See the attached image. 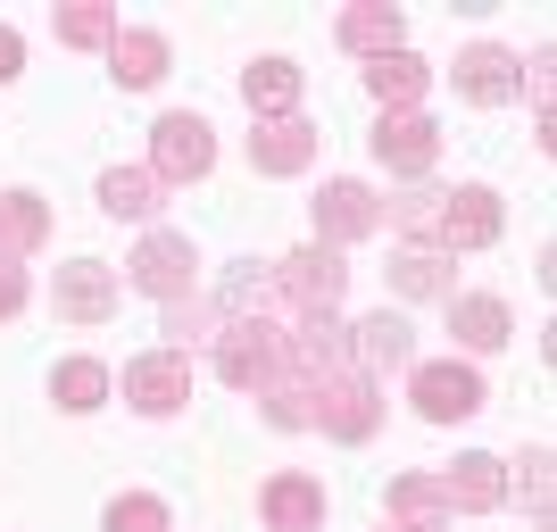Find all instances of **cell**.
I'll return each instance as SVG.
<instances>
[{
    "label": "cell",
    "mask_w": 557,
    "mask_h": 532,
    "mask_svg": "<svg viewBox=\"0 0 557 532\" xmlns=\"http://www.w3.org/2000/svg\"><path fill=\"white\" fill-rule=\"evenodd\" d=\"M191 267H200V258H191L184 233H150V242L134 250V267H125V275H134L150 300H191Z\"/></svg>",
    "instance_id": "cell-11"
},
{
    "label": "cell",
    "mask_w": 557,
    "mask_h": 532,
    "mask_svg": "<svg viewBox=\"0 0 557 532\" xmlns=\"http://www.w3.org/2000/svg\"><path fill=\"white\" fill-rule=\"evenodd\" d=\"M258 408H267V424H275V433H308V424H317V383L275 374V383L258 392Z\"/></svg>",
    "instance_id": "cell-29"
},
{
    "label": "cell",
    "mask_w": 557,
    "mask_h": 532,
    "mask_svg": "<svg viewBox=\"0 0 557 532\" xmlns=\"http://www.w3.org/2000/svg\"><path fill=\"white\" fill-rule=\"evenodd\" d=\"M275 342H283V367L300 374V383H325V374H349L358 367V349H349V324L342 317H292L275 324Z\"/></svg>",
    "instance_id": "cell-1"
},
{
    "label": "cell",
    "mask_w": 557,
    "mask_h": 532,
    "mask_svg": "<svg viewBox=\"0 0 557 532\" xmlns=\"http://www.w3.org/2000/svg\"><path fill=\"white\" fill-rule=\"evenodd\" d=\"M424 84H433V67H424V59H417L408 42H399L392 59H367V92L383 100V116H392V109H417V100H424Z\"/></svg>",
    "instance_id": "cell-21"
},
{
    "label": "cell",
    "mask_w": 557,
    "mask_h": 532,
    "mask_svg": "<svg viewBox=\"0 0 557 532\" xmlns=\"http://www.w3.org/2000/svg\"><path fill=\"white\" fill-rule=\"evenodd\" d=\"M383 516H392L399 532H433V524H449V499H442L433 474H399V483L383 491Z\"/></svg>",
    "instance_id": "cell-22"
},
{
    "label": "cell",
    "mask_w": 557,
    "mask_h": 532,
    "mask_svg": "<svg viewBox=\"0 0 557 532\" xmlns=\"http://www.w3.org/2000/svg\"><path fill=\"white\" fill-rule=\"evenodd\" d=\"M25 67V42H17V25H0V84Z\"/></svg>",
    "instance_id": "cell-35"
},
{
    "label": "cell",
    "mask_w": 557,
    "mask_h": 532,
    "mask_svg": "<svg viewBox=\"0 0 557 532\" xmlns=\"http://www.w3.org/2000/svg\"><path fill=\"white\" fill-rule=\"evenodd\" d=\"M209 166H216L209 116L175 109V116H159V125H150V175H159V184H200Z\"/></svg>",
    "instance_id": "cell-3"
},
{
    "label": "cell",
    "mask_w": 557,
    "mask_h": 532,
    "mask_svg": "<svg viewBox=\"0 0 557 532\" xmlns=\"http://www.w3.org/2000/svg\"><path fill=\"white\" fill-rule=\"evenodd\" d=\"M392 292H399V300H458L449 250H433V242H408V250H392Z\"/></svg>",
    "instance_id": "cell-18"
},
{
    "label": "cell",
    "mask_w": 557,
    "mask_h": 532,
    "mask_svg": "<svg viewBox=\"0 0 557 532\" xmlns=\"http://www.w3.org/2000/svg\"><path fill=\"white\" fill-rule=\"evenodd\" d=\"M258 516H267V532H325V483L317 474H275L258 491Z\"/></svg>",
    "instance_id": "cell-14"
},
{
    "label": "cell",
    "mask_w": 557,
    "mask_h": 532,
    "mask_svg": "<svg viewBox=\"0 0 557 532\" xmlns=\"http://www.w3.org/2000/svg\"><path fill=\"white\" fill-rule=\"evenodd\" d=\"M524 499H533V516H549V449L524 458Z\"/></svg>",
    "instance_id": "cell-33"
},
{
    "label": "cell",
    "mask_w": 557,
    "mask_h": 532,
    "mask_svg": "<svg viewBox=\"0 0 557 532\" xmlns=\"http://www.w3.org/2000/svg\"><path fill=\"white\" fill-rule=\"evenodd\" d=\"M59 42H67V50H109L116 42V9H100V0L59 9Z\"/></svg>",
    "instance_id": "cell-30"
},
{
    "label": "cell",
    "mask_w": 557,
    "mask_h": 532,
    "mask_svg": "<svg viewBox=\"0 0 557 532\" xmlns=\"http://www.w3.org/2000/svg\"><path fill=\"white\" fill-rule=\"evenodd\" d=\"M349 349L367 358V374H392V367H417V333H408V317H367V324H349Z\"/></svg>",
    "instance_id": "cell-19"
},
{
    "label": "cell",
    "mask_w": 557,
    "mask_h": 532,
    "mask_svg": "<svg viewBox=\"0 0 557 532\" xmlns=\"http://www.w3.org/2000/svg\"><path fill=\"white\" fill-rule=\"evenodd\" d=\"M342 292H349V267H342V250H325V242L275 258V300L283 308H300V317H333Z\"/></svg>",
    "instance_id": "cell-2"
},
{
    "label": "cell",
    "mask_w": 557,
    "mask_h": 532,
    "mask_svg": "<svg viewBox=\"0 0 557 532\" xmlns=\"http://www.w3.org/2000/svg\"><path fill=\"white\" fill-rule=\"evenodd\" d=\"M442 483V499H449V516H491L499 499H508V466L491 458V449H466L449 474H433Z\"/></svg>",
    "instance_id": "cell-12"
},
{
    "label": "cell",
    "mask_w": 557,
    "mask_h": 532,
    "mask_svg": "<svg viewBox=\"0 0 557 532\" xmlns=\"http://www.w3.org/2000/svg\"><path fill=\"white\" fill-rule=\"evenodd\" d=\"M17 308H25V267H17V258H0V324L17 317Z\"/></svg>",
    "instance_id": "cell-34"
},
{
    "label": "cell",
    "mask_w": 557,
    "mask_h": 532,
    "mask_svg": "<svg viewBox=\"0 0 557 532\" xmlns=\"http://www.w3.org/2000/svg\"><path fill=\"white\" fill-rule=\"evenodd\" d=\"M317 424H325L333 441H367L374 424H383V392H374V374H325L317 383Z\"/></svg>",
    "instance_id": "cell-6"
},
{
    "label": "cell",
    "mask_w": 557,
    "mask_h": 532,
    "mask_svg": "<svg viewBox=\"0 0 557 532\" xmlns=\"http://www.w3.org/2000/svg\"><path fill=\"white\" fill-rule=\"evenodd\" d=\"M109 532H166V499H150V491H125V499H109V516H100Z\"/></svg>",
    "instance_id": "cell-32"
},
{
    "label": "cell",
    "mask_w": 557,
    "mask_h": 532,
    "mask_svg": "<svg viewBox=\"0 0 557 532\" xmlns=\"http://www.w3.org/2000/svg\"><path fill=\"white\" fill-rule=\"evenodd\" d=\"M499 191H483V184H466V191H449V209H442V250H491L499 242Z\"/></svg>",
    "instance_id": "cell-16"
},
{
    "label": "cell",
    "mask_w": 557,
    "mask_h": 532,
    "mask_svg": "<svg viewBox=\"0 0 557 532\" xmlns=\"http://www.w3.org/2000/svg\"><path fill=\"white\" fill-rule=\"evenodd\" d=\"M333 34H342V50H358V59H392L399 34H408V17H399L392 0H358V9L333 17Z\"/></svg>",
    "instance_id": "cell-17"
},
{
    "label": "cell",
    "mask_w": 557,
    "mask_h": 532,
    "mask_svg": "<svg viewBox=\"0 0 557 532\" xmlns=\"http://www.w3.org/2000/svg\"><path fill=\"white\" fill-rule=\"evenodd\" d=\"M50 399H59L67 417H92L100 399H109V367H100V358H59V374H50Z\"/></svg>",
    "instance_id": "cell-27"
},
{
    "label": "cell",
    "mask_w": 557,
    "mask_h": 532,
    "mask_svg": "<svg viewBox=\"0 0 557 532\" xmlns=\"http://www.w3.org/2000/svg\"><path fill=\"white\" fill-rule=\"evenodd\" d=\"M458 92L474 100V109H499V100L524 92V59H516V50H499V42L458 50Z\"/></svg>",
    "instance_id": "cell-13"
},
{
    "label": "cell",
    "mask_w": 557,
    "mask_h": 532,
    "mask_svg": "<svg viewBox=\"0 0 557 532\" xmlns=\"http://www.w3.org/2000/svg\"><path fill=\"white\" fill-rule=\"evenodd\" d=\"M242 100H250V116H300V67L292 59H258L242 75Z\"/></svg>",
    "instance_id": "cell-23"
},
{
    "label": "cell",
    "mask_w": 557,
    "mask_h": 532,
    "mask_svg": "<svg viewBox=\"0 0 557 532\" xmlns=\"http://www.w3.org/2000/svg\"><path fill=\"white\" fill-rule=\"evenodd\" d=\"M442 209H449V191L442 184H417V191H399L383 216H392L399 233H442Z\"/></svg>",
    "instance_id": "cell-31"
},
{
    "label": "cell",
    "mask_w": 557,
    "mask_h": 532,
    "mask_svg": "<svg viewBox=\"0 0 557 532\" xmlns=\"http://www.w3.org/2000/svg\"><path fill=\"white\" fill-rule=\"evenodd\" d=\"M166 349H175V358H184V349H200V342H216V333H225V308L216 300H200V292H191V300H166Z\"/></svg>",
    "instance_id": "cell-28"
},
{
    "label": "cell",
    "mask_w": 557,
    "mask_h": 532,
    "mask_svg": "<svg viewBox=\"0 0 557 532\" xmlns=\"http://www.w3.org/2000/svg\"><path fill=\"white\" fill-rule=\"evenodd\" d=\"M125 399H134L141 417H175V408L191 399V358H175V349L134 358V367H125Z\"/></svg>",
    "instance_id": "cell-8"
},
{
    "label": "cell",
    "mask_w": 557,
    "mask_h": 532,
    "mask_svg": "<svg viewBox=\"0 0 557 532\" xmlns=\"http://www.w3.org/2000/svg\"><path fill=\"white\" fill-rule=\"evenodd\" d=\"M367 233H383V200H374L367 184H325L317 191V242H325V250L367 242Z\"/></svg>",
    "instance_id": "cell-10"
},
{
    "label": "cell",
    "mask_w": 557,
    "mask_h": 532,
    "mask_svg": "<svg viewBox=\"0 0 557 532\" xmlns=\"http://www.w3.org/2000/svg\"><path fill=\"white\" fill-rule=\"evenodd\" d=\"M50 242V209L34 191H0V258H25Z\"/></svg>",
    "instance_id": "cell-25"
},
{
    "label": "cell",
    "mask_w": 557,
    "mask_h": 532,
    "mask_svg": "<svg viewBox=\"0 0 557 532\" xmlns=\"http://www.w3.org/2000/svg\"><path fill=\"white\" fill-rule=\"evenodd\" d=\"M109 75L125 84V92H150V84L166 75V34H150V25H134V34H125V25H116V42H109Z\"/></svg>",
    "instance_id": "cell-20"
},
{
    "label": "cell",
    "mask_w": 557,
    "mask_h": 532,
    "mask_svg": "<svg viewBox=\"0 0 557 532\" xmlns=\"http://www.w3.org/2000/svg\"><path fill=\"white\" fill-rule=\"evenodd\" d=\"M392 532H399V524H392Z\"/></svg>",
    "instance_id": "cell-37"
},
{
    "label": "cell",
    "mask_w": 557,
    "mask_h": 532,
    "mask_svg": "<svg viewBox=\"0 0 557 532\" xmlns=\"http://www.w3.org/2000/svg\"><path fill=\"white\" fill-rule=\"evenodd\" d=\"M216 374H225L233 392H267V383L283 374V342H275V324L233 317L225 333H216Z\"/></svg>",
    "instance_id": "cell-4"
},
{
    "label": "cell",
    "mask_w": 557,
    "mask_h": 532,
    "mask_svg": "<svg viewBox=\"0 0 557 532\" xmlns=\"http://www.w3.org/2000/svg\"><path fill=\"white\" fill-rule=\"evenodd\" d=\"M50 300H59L67 324H109L116 317V275L100 267V258H67L59 283H50Z\"/></svg>",
    "instance_id": "cell-9"
},
{
    "label": "cell",
    "mask_w": 557,
    "mask_h": 532,
    "mask_svg": "<svg viewBox=\"0 0 557 532\" xmlns=\"http://www.w3.org/2000/svg\"><path fill=\"white\" fill-rule=\"evenodd\" d=\"M159 175H150V166H109V175H100V209L109 216H159L166 200H159Z\"/></svg>",
    "instance_id": "cell-26"
},
{
    "label": "cell",
    "mask_w": 557,
    "mask_h": 532,
    "mask_svg": "<svg viewBox=\"0 0 557 532\" xmlns=\"http://www.w3.org/2000/svg\"><path fill=\"white\" fill-rule=\"evenodd\" d=\"M408 399H417L424 424H466L483 408V374L466 367V358H433V367L408 374Z\"/></svg>",
    "instance_id": "cell-5"
},
{
    "label": "cell",
    "mask_w": 557,
    "mask_h": 532,
    "mask_svg": "<svg viewBox=\"0 0 557 532\" xmlns=\"http://www.w3.org/2000/svg\"><path fill=\"white\" fill-rule=\"evenodd\" d=\"M374 159L392 166V175H424V166L442 159V125L424 109H392L383 125H374Z\"/></svg>",
    "instance_id": "cell-7"
},
{
    "label": "cell",
    "mask_w": 557,
    "mask_h": 532,
    "mask_svg": "<svg viewBox=\"0 0 557 532\" xmlns=\"http://www.w3.org/2000/svg\"><path fill=\"white\" fill-rule=\"evenodd\" d=\"M433 532H449V524H433Z\"/></svg>",
    "instance_id": "cell-36"
},
{
    "label": "cell",
    "mask_w": 557,
    "mask_h": 532,
    "mask_svg": "<svg viewBox=\"0 0 557 532\" xmlns=\"http://www.w3.org/2000/svg\"><path fill=\"white\" fill-rule=\"evenodd\" d=\"M449 333H458V349H499V342L516 333V324H508V300H491V292L449 300Z\"/></svg>",
    "instance_id": "cell-24"
},
{
    "label": "cell",
    "mask_w": 557,
    "mask_h": 532,
    "mask_svg": "<svg viewBox=\"0 0 557 532\" xmlns=\"http://www.w3.org/2000/svg\"><path fill=\"white\" fill-rule=\"evenodd\" d=\"M308 159H317V125L308 116H258V134H250L258 175H300Z\"/></svg>",
    "instance_id": "cell-15"
}]
</instances>
